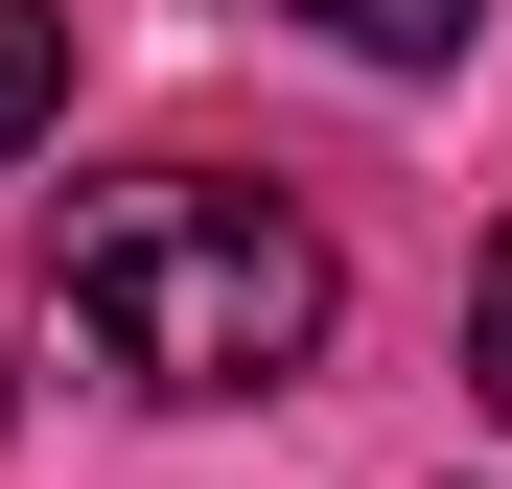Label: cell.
Listing matches in <instances>:
<instances>
[{
    "label": "cell",
    "mask_w": 512,
    "mask_h": 489,
    "mask_svg": "<svg viewBox=\"0 0 512 489\" xmlns=\"http://www.w3.org/2000/svg\"><path fill=\"white\" fill-rule=\"evenodd\" d=\"M466 396L512 420V210H489V257H466Z\"/></svg>",
    "instance_id": "4"
},
{
    "label": "cell",
    "mask_w": 512,
    "mask_h": 489,
    "mask_svg": "<svg viewBox=\"0 0 512 489\" xmlns=\"http://www.w3.org/2000/svg\"><path fill=\"white\" fill-rule=\"evenodd\" d=\"M47 326L117 396H280L326 326H350V257H326L280 187H233V163H140V187L47 210Z\"/></svg>",
    "instance_id": "1"
},
{
    "label": "cell",
    "mask_w": 512,
    "mask_h": 489,
    "mask_svg": "<svg viewBox=\"0 0 512 489\" xmlns=\"http://www.w3.org/2000/svg\"><path fill=\"white\" fill-rule=\"evenodd\" d=\"M70 117V0H0V163Z\"/></svg>",
    "instance_id": "2"
},
{
    "label": "cell",
    "mask_w": 512,
    "mask_h": 489,
    "mask_svg": "<svg viewBox=\"0 0 512 489\" xmlns=\"http://www.w3.org/2000/svg\"><path fill=\"white\" fill-rule=\"evenodd\" d=\"M303 24H326V47H373V70H443L489 0H303Z\"/></svg>",
    "instance_id": "3"
}]
</instances>
